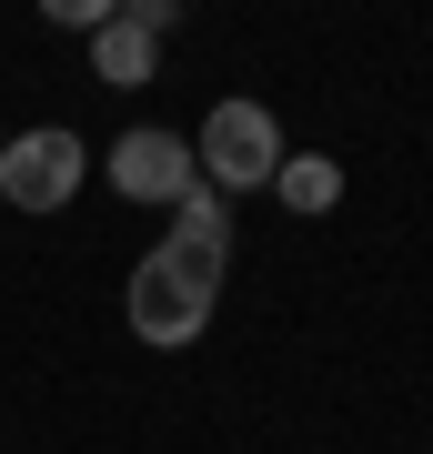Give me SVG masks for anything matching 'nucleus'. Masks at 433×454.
Returning a JSON list of instances; mask_svg holds the SVG:
<instances>
[{
  "label": "nucleus",
  "mask_w": 433,
  "mask_h": 454,
  "mask_svg": "<svg viewBox=\"0 0 433 454\" xmlns=\"http://www.w3.org/2000/svg\"><path fill=\"white\" fill-rule=\"evenodd\" d=\"M202 182V162H192V131H161V121H142V131H121L112 142V192L121 202H161L172 212L182 192Z\"/></svg>",
  "instance_id": "nucleus-4"
},
{
  "label": "nucleus",
  "mask_w": 433,
  "mask_h": 454,
  "mask_svg": "<svg viewBox=\"0 0 433 454\" xmlns=\"http://www.w3.org/2000/svg\"><path fill=\"white\" fill-rule=\"evenodd\" d=\"M161 253H172L202 293H222V273H232V202L212 192V182H192V192L172 202V232H161Z\"/></svg>",
  "instance_id": "nucleus-5"
},
{
  "label": "nucleus",
  "mask_w": 433,
  "mask_h": 454,
  "mask_svg": "<svg viewBox=\"0 0 433 454\" xmlns=\"http://www.w3.org/2000/svg\"><path fill=\"white\" fill-rule=\"evenodd\" d=\"M161 71V31H142V20H112V31H91V82H112V91H142Z\"/></svg>",
  "instance_id": "nucleus-6"
},
{
  "label": "nucleus",
  "mask_w": 433,
  "mask_h": 454,
  "mask_svg": "<svg viewBox=\"0 0 433 454\" xmlns=\"http://www.w3.org/2000/svg\"><path fill=\"white\" fill-rule=\"evenodd\" d=\"M81 182H91V142L71 121H41V131H11L0 142V202L11 212H61Z\"/></svg>",
  "instance_id": "nucleus-3"
},
{
  "label": "nucleus",
  "mask_w": 433,
  "mask_h": 454,
  "mask_svg": "<svg viewBox=\"0 0 433 454\" xmlns=\"http://www.w3.org/2000/svg\"><path fill=\"white\" fill-rule=\"evenodd\" d=\"M212 303H222V293H202L172 253H142V262H131V283H121V324L142 333L151 354H182V343H202V333H212Z\"/></svg>",
  "instance_id": "nucleus-2"
},
{
  "label": "nucleus",
  "mask_w": 433,
  "mask_h": 454,
  "mask_svg": "<svg viewBox=\"0 0 433 454\" xmlns=\"http://www.w3.org/2000/svg\"><path fill=\"white\" fill-rule=\"evenodd\" d=\"M273 202H282V212H303V223H322V212L343 202V162H333V152H282Z\"/></svg>",
  "instance_id": "nucleus-7"
},
{
  "label": "nucleus",
  "mask_w": 433,
  "mask_h": 454,
  "mask_svg": "<svg viewBox=\"0 0 433 454\" xmlns=\"http://www.w3.org/2000/svg\"><path fill=\"white\" fill-rule=\"evenodd\" d=\"M50 20L91 41V31H112V20H121V0H50Z\"/></svg>",
  "instance_id": "nucleus-8"
},
{
  "label": "nucleus",
  "mask_w": 433,
  "mask_h": 454,
  "mask_svg": "<svg viewBox=\"0 0 433 454\" xmlns=\"http://www.w3.org/2000/svg\"><path fill=\"white\" fill-rule=\"evenodd\" d=\"M282 121H273V101H252V91H232V101H212L202 112V142H192V162L212 192H273V172H282Z\"/></svg>",
  "instance_id": "nucleus-1"
}]
</instances>
